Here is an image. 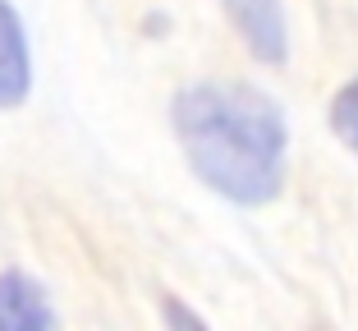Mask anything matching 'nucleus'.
<instances>
[{"instance_id":"nucleus-1","label":"nucleus","mask_w":358,"mask_h":331,"mask_svg":"<svg viewBox=\"0 0 358 331\" xmlns=\"http://www.w3.org/2000/svg\"><path fill=\"white\" fill-rule=\"evenodd\" d=\"M170 125L189 171L225 203L266 207L285 189L289 125L253 83H189L170 101Z\"/></svg>"},{"instance_id":"nucleus-2","label":"nucleus","mask_w":358,"mask_h":331,"mask_svg":"<svg viewBox=\"0 0 358 331\" xmlns=\"http://www.w3.org/2000/svg\"><path fill=\"white\" fill-rule=\"evenodd\" d=\"M225 19L234 23L239 42L248 46L257 64H285L289 60V23L280 0H221Z\"/></svg>"},{"instance_id":"nucleus-3","label":"nucleus","mask_w":358,"mask_h":331,"mask_svg":"<svg viewBox=\"0 0 358 331\" xmlns=\"http://www.w3.org/2000/svg\"><path fill=\"white\" fill-rule=\"evenodd\" d=\"M32 92V51L23 19L10 0H0V111L23 106Z\"/></svg>"},{"instance_id":"nucleus-4","label":"nucleus","mask_w":358,"mask_h":331,"mask_svg":"<svg viewBox=\"0 0 358 331\" xmlns=\"http://www.w3.org/2000/svg\"><path fill=\"white\" fill-rule=\"evenodd\" d=\"M55 309L28 272H0V331H51Z\"/></svg>"},{"instance_id":"nucleus-5","label":"nucleus","mask_w":358,"mask_h":331,"mask_svg":"<svg viewBox=\"0 0 358 331\" xmlns=\"http://www.w3.org/2000/svg\"><path fill=\"white\" fill-rule=\"evenodd\" d=\"M331 134L358 157V78H349V83L331 97Z\"/></svg>"},{"instance_id":"nucleus-6","label":"nucleus","mask_w":358,"mask_h":331,"mask_svg":"<svg viewBox=\"0 0 358 331\" xmlns=\"http://www.w3.org/2000/svg\"><path fill=\"white\" fill-rule=\"evenodd\" d=\"M161 322H166V327H175V331H202V327H207V318H202V313H193V309H184L175 295H166V300H161Z\"/></svg>"}]
</instances>
